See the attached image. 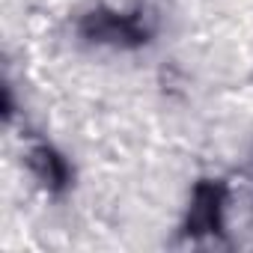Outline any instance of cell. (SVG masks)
<instances>
[{
  "label": "cell",
  "instance_id": "2",
  "mask_svg": "<svg viewBox=\"0 0 253 253\" xmlns=\"http://www.w3.org/2000/svg\"><path fill=\"white\" fill-rule=\"evenodd\" d=\"M223 206H226V188L220 182L203 179L191 191V206L185 217V232L191 235H211L223 229Z\"/></svg>",
  "mask_w": 253,
  "mask_h": 253
},
{
  "label": "cell",
  "instance_id": "3",
  "mask_svg": "<svg viewBox=\"0 0 253 253\" xmlns=\"http://www.w3.org/2000/svg\"><path fill=\"white\" fill-rule=\"evenodd\" d=\"M27 167H30L33 179L51 194H63L69 188V182H72L69 161L48 143H36V146L27 149Z\"/></svg>",
  "mask_w": 253,
  "mask_h": 253
},
{
  "label": "cell",
  "instance_id": "1",
  "mask_svg": "<svg viewBox=\"0 0 253 253\" xmlns=\"http://www.w3.org/2000/svg\"><path fill=\"white\" fill-rule=\"evenodd\" d=\"M158 30V15L149 6H137L134 12H116L107 6H95L78 21V33L92 45L113 48H140Z\"/></svg>",
  "mask_w": 253,
  "mask_h": 253
}]
</instances>
